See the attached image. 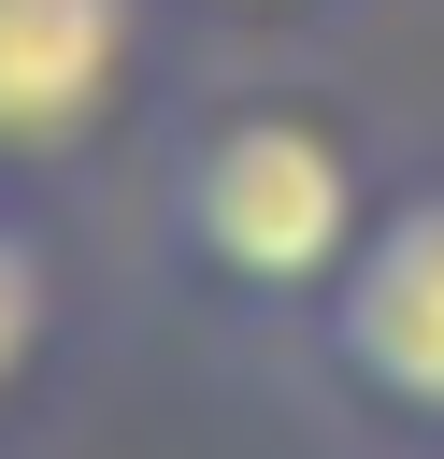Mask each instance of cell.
Masks as SVG:
<instances>
[{"label": "cell", "mask_w": 444, "mask_h": 459, "mask_svg": "<svg viewBox=\"0 0 444 459\" xmlns=\"http://www.w3.org/2000/svg\"><path fill=\"white\" fill-rule=\"evenodd\" d=\"M143 0H0V172L86 158L129 115Z\"/></svg>", "instance_id": "3957f363"}, {"label": "cell", "mask_w": 444, "mask_h": 459, "mask_svg": "<svg viewBox=\"0 0 444 459\" xmlns=\"http://www.w3.org/2000/svg\"><path fill=\"white\" fill-rule=\"evenodd\" d=\"M215 14H329V0H215Z\"/></svg>", "instance_id": "5b68a950"}, {"label": "cell", "mask_w": 444, "mask_h": 459, "mask_svg": "<svg viewBox=\"0 0 444 459\" xmlns=\"http://www.w3.org/2000/svg\"><path fill=\"white\" fill-rule=\"evenodd\" d=\"M315 344H329V373H344L372 416L444 430V172L372 201L344 287L315 301Z\"/></svg>", "instance_id": "7a4b0ae2"}, {"label": "cell", "mask_w": 444, "mask_h": 459, "mask_svg": "<svg viewBox=\"0 0 444 459\" xmlns=\"http://www.w3.org/2000/svg\"><path fill=\"white\" fill-rule=\"evenodd\" d=\"M372 230V172L315 100H229L172 158V244L229 301H329Z\"/></svg>", "instance_id": "6da1fadb"}, {"label": "cell", "mask_w": 444, "mask_h": 459, "mask_svg": "<svg viewBox=\"0 0 444 459\" xmlns=\"http://www.w3.org/2000/svg\"><path fill=\"white\" fill-rule=\"evenodd\" d=\"M57 344V258H43V230H14L0 215V402L29 387V359Z\"/></svg>", "instance_id": "277c9868"}]
</instances>
